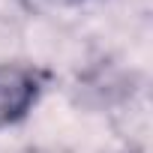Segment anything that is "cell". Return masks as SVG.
Returning <instances> with one entry per match:
<instances>
[{
  "instance_id": "6da1fadb",
  "label": "cell",
  "mask_w": 153,
  "mask_h": 153,
  "mask_svg": "<svg viewBox=\"0 0 153 153\" xmlns=\"http://www.w3.org/2000/svg\"><path fill=\"white\" fill-rule=\"evenodd\" d=\"M45 87V72L36 66L0 63V129L30 114Z\"/></svg>"
}]
</instances>
